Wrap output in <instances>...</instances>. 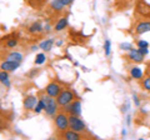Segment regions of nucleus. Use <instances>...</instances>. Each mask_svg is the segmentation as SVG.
I'll return each mask as SVG.
<instances>
[{
    "mask_svg": "<svg viewBox=\"0 0 150 140\" xmlns=\"http://www.w3.org/2000/svg\"><path fill=\"white\" fill-rule=\"evenodd\" d=\"M39 99H41L44 101V104H45V114L48 115V116H55L56 114H58V110H59V104H58V101H56V98L54 99L53 96H50L49 94H44V93H41V94L39 95Z\"/></svg>",
    "mask_w": 150,
    "mask_h": 140,
    "instance_id": "nucleus-1",
    "label": "nucleus"
},
{
    "mask_svg": "<svg viewBox=\"0 0 150 140\" xmlns=\"http://www.w3.org/2000/svg\"><path fill=\"white\" fill-rule=\"evenodd\" d=\"M69 129L75 130V132H78V133L85 134V132H86V125L84 124V121L80 118H79V115L70 114L69 115Z\"/></svg>",
    "mask_w": 150,
    "mask_h": 140,
    "instance_id": "nucleus-2",
    "label": "nucleus"
},
{
    "mask_svg": "<svg viewBox=\"0 0 150 140\" xmlns=\"http://www.w3.org/2000/svg\"><path fill=\"white\" fill-rule=\"evenodd\" d=\"M54 124L55 128L60 133L69 129V115L67 113H58L54 116Z\"/></svg>",
    "mask_w": 150,
    "mask_h": 140,
    "instance_id": "nucleus-3",
    "label": "nucleus"
},
{
    "mask_svg": "<svg viewBox=\"0 0 150 140\" xmlns=\"http://www.w3.org/2000/svg\"><path fill=\"white\" fill-rule=\"evenodd\" d=\"M74 99H75V95L70 89H63L60 91V94L56 96V101H58L59 106H67L69 104H71Z\"/></svg>",
    "mask_w": 150,
    "mask_h": 140,
    "instance_id": "nucleus-4",
    "label": "nucleus"
},
{
    "mask_svg": "<svg viewBox=\"0 0 150 140\" xmlns=\"http://www.w3.org/2000/svg\"><path fill=\"white\" fill-rule=\"evenodd\" d=\"M62 90H63V88L60 86L58 83H55V81L49 83L48 85L45 86V89H44V91L46 93V94H49L50 96H53V98H56V96H58Z\"/></svg>",
    "mask_w": 150,
    "mask_h": 140,
    "instance_id": "nucleus-5",
    "label": "nucleus"
},
{
    "mask_svg": "<svg viewBox=\"0 0 150 140\" xmlns=\"http://www.w3.org/2000/svg\"><path fill=\"white\" fill-rule=\"evenodd\" d=\"M60 138L67 139V140H79V139L85 138V134L78 133V132L71 130V129H68V130H65V132H62V134H60Z\"/></svg>",
    "mask_w": 150,
    "mask_h": 140,
    "instance_id": "nucleus-6",
    "label": "nucleus"
},
{
    "mask_svg": "<svg viewBox=\"0 0 150 140\" xmlns=\"http://www.w3.org/2000/svg\"><path fill=\"white\" fill-rule=\"evenodd\" d=\"M38 101H39V98L35 96V95H28L24 98V100H23V105H24V109L30 111V110H34L35 106L38 104Z\"/></svg>",
    "mask_w": 150,
    "mask_h": 140,
    "instance_id": "nucleus-7",
    "label": "nucleus"
},
{
    "mask_svg": "<svg viewBox=\"0 0 150 140\" xmlns=\"http://www.w3.org/2000/svg\"><path fill=\"white\" fill-rule=\"evenodd\" d=\"M148 31H150V21L149 20H142L135 25V34L142 35Z\"/></svg>",
    "mask_w": 150,
    "mask_h": 140,
    "instance_id": "nucleus-8",
    "label": "nucleus"
},
{
    "mask_svg": "<svg viewBox=\"0 0 150 140\" xmlns=\"http://www.w3.org/2000/svg\"><path fill=\"white\" fill-rule=\"evenodd\" d=\"M64 108H67V113H69V114H74V115H80L81 114V104H80L79 100L73 101L71 104L64 106Z\"/></svg>",
    "mask_w": 150,
    "mask_h": 140,
    "instance_id": "nucleus-9",
    "label": "nucleus"
},
{
    "mask_svg": "<svg viewBox=\"0 0 150 140\" xmlns=\"http://www.w3.org/2000/svg\"><path fill=\"white\" fill-rule=\"evenodd\" d=\"M128 59L131 60L133 63H142L144 60V55L140 53L139 49H130L128 53Z\"/></svg>",
    "mask_w": 150,
    "mask_h": 140,
    "instance_id": "nucleus-10",
    "label": "nucleus"
},
{
    "mask_svg": "<svg viewBox=\"0 0 150 140\" xmlns=\"http://www.w3.org/2000/svg\"><path fill=\"white\" fill-rule=\"evenodd\" d=\"M20 66L19 62H13V60H5L1 63V69L5 71H15V70Z\"/></svg>",
    "mask_w": 150,
    "mask_h": 140,
    "instance_id": "nucleus-11",
    "label": "nucleus"
},
{
    "mask_svg": "<svg viewBox=\"0 0 150 140\" xmlns=\"http://www.w3.org/2000/svg\"><path fill=\"white\" fill-rule=\"evenodd\" d=\"M137 11L142 16H145V18H148V19H150V5L149 4L140 3L138 5V8H137Z\"/></svg>",
    "mask_w": 150,
    "mask_h": 140,
    "instance_id": "nucleus-12",
    "label": "nucleus"
},
{
    "mask_svg": "<svg viewBox=\"0 0 150 140\" xmlns=\"http://www.w3.org/2000/svg\"><path fill=\"white\" fill-rule=\"evenodd\" d=\"M28 31H29L30 34H33V35H38V34H40V33L44 31V26L41 25L40 21H35V23H33L29 28H28Z\"/></svg>",
    "mask_w": 150,
    "mask_h": 140,
    "instance_id": "nucleus-13",
    "label": "nucleus"
},
{
    "mask_svg": "<svg viewBox=\"0 0 150 140\" xmlns=\"http://www.w3.org/2000/svg\"><path fill=\"white\" fill-rule=\"evenodd\" d=\"M67 26H68V18H67V16H62L60 19H58V21L55 23L54 30H55V31H62V30H64Z\"/></svg>",
    "mask_w": 150,
    "mask_h": 140,
    "instance_id": "nucleus-14",
    "label": "nucleus"
},
{
    "mask_svg": "<svg viewBox=\"0 0 150 140\" xmlns=\"http://www.w3.org/2000/svg\"><path fill=\"white\" fill-rule=\"evenodd\" d=\"M5 59H6V60H13V62H19V63H21L23 59H24V57H23V54L19 53V51H10V53L6 54Z\"/></svg>",
    "mask_w": 150,
    "mask_h": 140,
    "instance_id": "nucleus-15",
    "label": "nucleus"
},
{
    "mask_svg": "<svg viewBox=\"0 0 150 140\" xmlns=\"http://www.w3.org/2000/svg\"><path fill=\"white\" fill-rule=\"evenodd\" d=\"M64 8L65 5L60 1V0H51V3H50V9L53 11H56V13H60V11H63L64 10Z\"/></svg>",
    "mask_w": 150,
    "mask_h": 140,
    "instance_id": "nucleus-16",
    "label": "nucleus"
},
{
    "mask_svg": "<svg viewBox=\"0 0 150 140\" xmlns=\"http://www.w3.org/2000/svg\"><path fill=\"white\" fill-rule=\"evenodd\" d=\"M130 76H131V79H135V80L143 79V70L139 66H133L130 69Z\"/></svg>",
    "mask_w": 150,
    "mask_h": 140,
    "instance_id": "nucleus-17",
    "label": "nucleus"
},
{
    "mask_svg": "<svg viewBox=\"0 0 150 140\" xmlns=\"http://www.w3.org/2000/svg\"><path fill=\"white\" fill-rule=\"evenodd\" d=\"M53 45H54V40L53 39H46L44 41H41L39 44V48L44 51H50L53 49Z\"/></svg>",
    "mask_w": 150,
    "mask_h": 140,
    "instance_id": "nucleus-18",
    "label": "nucleus"
},
{
    "mask_svg": "<svg viewBox=\"0 0 150 140\" xmlns=\"http://www.w3.org/2000/svg\"><path fill=\"white\" fill-rule=\"evenodd\" d=\"M4 39H6L5 40V48L6 49H14L18 45V39H16L15 35H13V38L6 36V38H4Z\"/></svg>",
    "mask_w": 150,
    "mask_h": 140,
    "instance_id": "nucleus-19",
    "label": "nucleus"
},
{
    "mask_svg": "<svg viewBox=\"0 0 150 140\" xmlns=\"http://www.w3.org/2000/svg\"><path fill=\"white\" fill-rule=\"evenodd\" d=\"M9 71H5V70H1V73H0V81L1 84H4L6 88L10 86V81H9Z\"/></svg>",
    "mask_w": 150,
    "mask_h": 140,
    "instance_id": "nucleus-20",
    "label": "nucleus"
},
{
    "mask_svg": "<svg viewBox=\"0 0 150 140\" xmlns=\"http://www.w3.org/2000/svg\"><path fill=\"white\" fill-rule=\"evenodd\" d=\"M142 86H143L144 90L150 91V75H148V76H145V78L142 79Z\"/></svg>",
    "mask_w": 150,
    "mask_h": 140,
    "instance_id": "nucleus-21",
    "label": "nucleus"
},
{
    "mask_svg": "<svg viewBox=\"0 0 150 140\" xmlns=\"http://www.w3.org/2000/svg\"><path fill=\"white\" fill-rule=\"evenodd\" d=\"M45 60H46V57H45V54H38L36 55V58H35V64L36 65H41V64H44L45 63Z\"/></svg>",
    "mask_w": 150,
    "mask_h": 140,
    "instance_id": "nucleus-22",
    "label": "nucleus"
},
{
    "mask_svg": "<svg viewBox=\"0 0 150 140\" xmlns=\"http://www.w3.org/2000/svg\"><path fill=\"white\" fill-rule=\"evenodd\" d=\"M110 48H111V43H110V40L108 39V40H105V44H104V50H105L106 57H109L110 55Z\"/></svg>",
    "mask_w": 150,
    "mask_h": 140,
    "instance_id": "nucleus-23",
    "label": "nucleus"
},
{
    "mask_svg": "<svg viewBox=\"0 0 150 140\" xmlns=\"http://www.w3.org/2000/svg\"><path fill=\"white\" fill-rule=\"evenodd\" d=\"M137 45H138V48H148V46H149L148 41H145V40H138Z\"/></svg>",
    "mask_w": 150,
    "mask_h": 140,
    "instance_id": "nucleus-24",
    "label": "nucleus"
},
{
    "mask_svg": "<svg viewBox=\"0 0 150 140\" xmlns=\"http://www.w3.org/2000/svg\"><path fill=\"white\" fill-rule=\"evenodd\" d=\"M120 48L123 49V50H128V51H129L130 49H133V46H131L130 44L126 43V44H121V45H120Z\"/></svg>",
    "mask_w": 150,
    "mask_h": 140,
    "instance_id": "nucleus-25",
    "label": "nucleus"
},
{
    "mask_svg": "<svg viewBox=\"0 0 150 140\" xmlns=\"http://www.w3.org/2000/svg\"><path fill=\"white\" fill-rule=\"evenodd\" d=\"M139 50H140V53H142L144 57H145V55H148V53H149L148 48H139Z\"/></svg>",
    "mask_w": 150,
    "mask_h": 140,
    "instance_id": "nucleus-26",
    "label": "nucleus"
},
{
    "mask_svg": "<svg viewBox=\"0 0 150 140\" xmlns=\"http://www.w3.org/2000/svg\"><path fill=\"white\" fill-rule=\"evenodd\" d=\"M60 1H62L65 6H68V5H70V4H71V3L74 1V0H60Z\"/></svg>",
    "mask_w": 150,
    "mask_h": 140,
    "instance_id": "nucleus-27",
    "label": "nucleus"
},
{
    "mask_svg": "<svg viewBox=\"0 0 150 140\" xmlns=\"http://www.w3.org/2000/svg\"><path fill=\"white\" fill-rule=\"evenodd\" d=\"M133 100H134V104L137 105V106H140V101H139V99H138V96L137 95H134L133 96Z\"/></svg>",
    "mask_w": 150,
    "mask_h": 140,
    "instance_id": "nucleus-28",
    "label": "nucleus"
},
{
    "mask_svg": "<svg viewBox=\"0 0 150 140\" xmlns=\"http://www.w3.org/2000/svg\"><path fill=\"white\" fill-rule=\"evenodd\" d=\"M146 73H148V75H150V65L148 66V70H146Z\"/></svg>",
    "mask_w": 150,
    "mask_h": 140,
    "instance_id": "nucleus-29",
    "label": "nucleus"
}]
</instances>
